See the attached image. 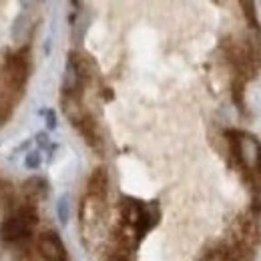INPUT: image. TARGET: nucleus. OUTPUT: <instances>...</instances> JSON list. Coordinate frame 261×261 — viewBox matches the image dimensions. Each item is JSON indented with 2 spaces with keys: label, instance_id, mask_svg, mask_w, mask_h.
<instances>
[{
  "label": "nucleus",
  "instance_id": "1",
  "mask_svg": "<svg viewBox=\"0 0 261 261\" xmlns=\"http://www.w3.org/2000/svg\"><path fill=\"white\" fill-rule=\"evenodd\" d=\"M29 72H31L29 48L20 50V53H8L6 59H4V68H2L0 81H2V85H4V89L8 93L12 91V93L20 95L24 85H27Z\"/></svg>",
  "mask_w": 261,
  "mask_h": 261
},
{
  "label": "nucleus",
  "instance_id": "2",
  "mask_svg": "<svg viewBox=\"0 0 261 261\" xmlns=\"http://www.w3.org/2000/svg\"><path fill=\"white\" fill-rule=\"evenodd\" d=\"M38 253L44 261H68L65 243L55 231H44L38 237Z\"/></svg>",
  "mask_w": 261,
  "mask_h": 261
},
{
  "label": "nucleus",
  "instance_id": "3",
  "mask_svg": "<svg viewBox=\"0 0 261 261\" xmlns=\"http://www.w3.org/2000/svg\"><path fill=\"white\" fill-rule=\"evenodd\" d=\"M31 231L33 229L27 227L16 215H8L0 223V239L4 243H18L22 239H29L31 237Z\"/></svg>",
  "mask_w": 261,
  "mask_h": 261
},
{
  "label": "nucleus",
  "instance_id": "4",
  "mask_svg": "<svg viewBox=\"0 0 261 261\" xmlns=\"http://www.w3.org/2000/svg\"><path fill=\"white\" fill-rule=\"evenodd\" d=\"M143 207H145L143 201H137V199H133V197H123V199H121V205H119L123 225H127V227H130V229L137 227V223H139V219H141V213H143Z\"/></svg>",
  "mask_w": 261,
  "mask_h": 261
},
{
  "label": "nucleus",
  "instance_id": "5",
  "mask_svg": "<svg viewBox=\"0 0 261 261\" xmlns=\"http://www.w3.org/2000/svg\"><path fill=\"white\" fill-rule=\"evenodd\" d=\"M107 191H109V173H107V169L98 167L89 177V197L102 203L107 199Z\"/></svg>",
  "mask_w": 261,
  "mask_h": 261
},
{
  "label": "nucleus",
  "instance_id": "6",
  "mask_svg": "<svg viewBox=\"0 0 261 261\" xmlns=\"http://www.w3.org/2000/svg\"><path fill=\"white\" fill-rule=\"evenodd\" d=\"M76 129L81 130V135L85 137V141H87L89 147H93V149L100 151V147H102V139H100V133H98L97 121H95L89 113H85V117H83V121L76 125Z\"/></svg>",
  "mask_w": 261,
  "mask_h": 261
},
{
  "label": "nucleus",
  "instance_id": "7",
  "mask_svg": "<svg viewBox=\"0 0 261 261\" xmlns=\"http://www.w3.org/2000/svg\"><path fill=\"white\" fill-rule=\"evenodd\" d=\"M48 185H46V181L44 179H38V177H33V179H29L24 185H22V191H24V195L29 197V199H38V197L46 195V189Z\"/></svg>",
  "mask_w": 261,
  "mask_h": 261
},
{
  "label": "nucleus",
  "instance_id": "8",
  "mask_svg": "<svg viewBox=\"0 0 261 261\" xmlns=\"http://www.w3.org/2000/svg\"><path fill=\"white\" fill-rule=\"evenodd\" d=\"M231 98L237 109H245V81L239 76H233L231 81Z\"/></svg>",
  "mask_w": 261,
  "mask_h": 261
},
{
  "label": "nucleus",
  "instance_id": "9",
  "mask_svg": "<svg viewBox=\"0 0 261 261\" xmlns=\"http://www.w3.org/2000/svg\"><path fill=\"white\" fill-rule=\"evenodd\" d=\"M241 6L245 8V10H243V14H245V18H247L249 27L257 31V29H259V24H257V16H255V10H253V8H255V6H253V2H241Z\"/></svg>",
  "mask_w": 261,
  "mask_h": 261
},
{
  "label": "nucleus",
  "instance_id": "10",
  "mask_svg": "<svg viewBox=\"0 0 261 261\" xmlns=\"http://www.w3.org/2000/svg\"><path fill=\"white\" fill-rule=\"evenodd\" d=\"M57 213H59V221L66 225L68 223V199L65 197H61L59 199V203H57Z\"/></svg>",
  "mask_w": 261,
  "mask_h": 261
},
{
  "label": "nucleus",
  "instance_id": "11",
  "mask_svg": "<svg viewBox=\"0 0 261 261\" xmlns=\"http://www.w3.org/2000/svg\"><path fill=\"white\" fill-rule=\"evenodd\" d=\"M24 165H27L29 169H36V167L40 165V155H38V153H29L27 159H24Z\"/></svg>",
  "mask_w": 261,
  "mask_h": 261
},
{
  "label": "nucleus",
  "instance_id": "12",
  "mask_svg": "<svg viewBox=\"0 0 261 261\" xmlns=\"http://www.w3.org/2000/svg\"><path fill=\"white\" fill-rule=\"evenodd\" d=\"M42 115L46 117V127H48L50 130L57 129V115H55V111H53V109H48V111H44Z\"/></svg>",
  "mask_w": 261,
  "mask_h": 261
},
{
  "label": "nucleus",
  "instance_id": "13",
  "mask_svg": "<svg viewBox=\"0 0 261 261\" xmlns=\"http://www.w3.org/2000/svg\"><path fill=\"white\" fill-rule=\"evenodd\" d=\"M36 143H38L40 147H50V145H48V135H46V133H38V135H36Z\"/></svg>",
  "mask_w": 261,
  "mask_h": 261
},
{
  "label": "nucleus",
  "instance_id": "14",
  "mask_svg": "<svg viewBox=\"0 0 261 261\" xmlns=\"http://www.w3.org/2000/svg\"><path fill=\"white\" fill-rule=\"evenodd\" d=\"M105 261H129V259H127V253H111Z\"/></svg>",
  "mask_w": 261,
  "mask_h": 261
},
{
  "label": "nucleus",
  "instance_id": "15",
  "mask_svg": "<svg viewBox=\"0 0 261 261\" xmlns=\"http://www.w3.org/2000/svg\"><path fill=\"white\" fill-rule=\"evenodd\" d=\"M100 95H102V98H107V100H113V97H115L111 89H102V93H100Z\"/></svg>",
  "mask_w": 261,
  "mask_h": 261
}]
</instances>
